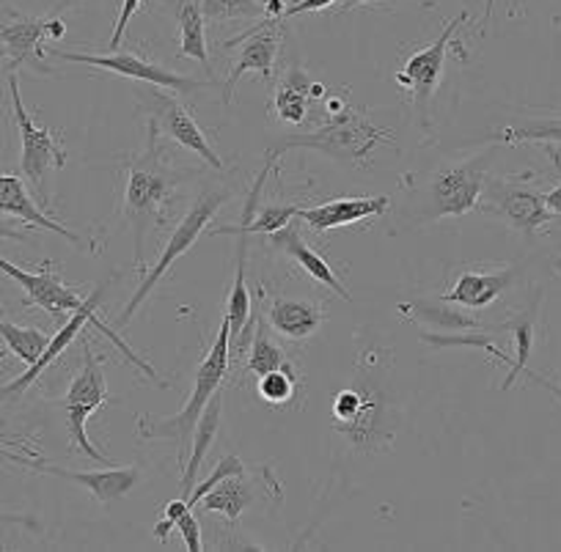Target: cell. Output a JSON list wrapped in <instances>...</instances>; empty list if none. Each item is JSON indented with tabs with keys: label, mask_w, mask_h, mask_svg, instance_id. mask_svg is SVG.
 Returning <instances> with one entry per match:
<instances>
[{
	"label": "cell",
	"mask_w": 561,
	"mask_h": 552,
	"mask_svg": "<svg viewBox=\"0 0 561 552\" xmlns=\"http://www.w3.org/2000/svg\"><path fill=\"white\" fill-rule=\"evenodd\" d=\"M259 3H264V0H259Z\"/></svg>",
	"instance_id": "42"
},
{
	"label": "cell",
	"mask_w": 561,
	"mask_h": 552,
	"mask_svg": "<svg viewBox=\"0 0 561 552\" xmlns=\"http://www.w3.org/2000/svg\"><path fill=\"white\" fill-rule=\"evenodd\" d=\"M333 3H336V0H298V3L287 7V12H284V20L298 18V14H306V12H322V9L333 7Z\"/></svg>",
	"instance_id": "38"
},
{
	"label": "cell",
	"mask_w": 561,
	"mask_h": 552,
	"mask_svg": "<svg viewBox=\"0 0 561 552\" xmlns=\"http://www.w3.org/2000/svg\"><path fill=\"white\" fill-rule=\"evenodd\" d=\"M245 473V464H242V459L240 457H224L220 459L218 464H215V470L213 473L207 475V479L202 481V484L196 486V490L191 492V497H187V503H191V506H198V503L204 501V495H209V492L215 490V486L220 484V481H226V479H231V475H242Z\"/></svg>",
	"instance_id": "32"
},
{
	"label": "cell",
	"mask_w": 561,
	"mask_h": 552,
	"mask_svg": "<svg viewBox=\"0 0 561 552\" xmlns=\"http://www.w3.org/2000/svg\"><path fill=\"white\" fill-rule=\"evenodd\" d=\"M490 154L471 157L460 165L440 168L430 184L433 196V218H462L482 204L484 182H488Z\"/></svg>",
	"instance_id": "8"
},
{
	"label": "cell",
	"mask_w": 561,
	"mask_h": 552,
	"mask_svg": "<svg viewBox=\"0 0 561 552\" xmlns=\"http://www.w3.org/2000/svg\"><path fill=\"white\" fill-rule=\"evenodd\" d=\"M176 23H180V58H193L209 69L207 31H204V3L202 0H176Z\"/></svg>",
	"instance_id": "23"
},
{
	"label": "cell",
	"mask_w": 561,
	"mask_h": 552,
	"mask_svg": "<svg viewBox=\"0 0 561 552\" xmlns=\"http://www.w3.org/2000/svg\"><path fill=\"white\" fill-rule=\"evenodd\" d=\"M402 313L413 317V322L430 324L435 330H444V333H451V330H479V322L468 313H462L460 308H449L446 300H415V302H402Z\"/></svg>",
	"instance_id": "25"
},
{
	"label": "cell",
	"mask_w": 561,
	"mask_h": 552,
	"mask_svg": "<svg viewBox=\"0 0 561 552\" xmlns=\"http://www.w3.org/2000/svg\"><path fill=\"white\" fill-rule=\"evenodd\" d=\"M393 140L388 129L371 124L369 116L350 107L347 102H328V122L304 135H284L267 149L270 160H280L289 149H314L339 162H360L380 143Z\"/></svg>",
	"instance_id": "3"
},
{
	"label": "cell",
	"mask_w": 561,
	"mask_h": 552,
	"mask_svg": "<svg viewBox=\"0 0 561 552\" xmlns=\"http://www.w3.org/2000/svg\"><path fill=\"white\" fill-rule=\"evenodd\" d=\"M311 100H314V83H311L304 69L293 67L287 78L280 80L278 91H275V116L284 124H300L306 118Z\"/></svg>",
	"instance_id": "24"
},
{
	"label": "cell",
	"mask_w": 561,
	"mask_h": 552,
	"mask_svg": "<svg viewBox=\"0 0 561 552\" xmlns=\"http://www.w3.org/2000/svg\"><path fill=\"white\" fill-rule=\"evenodd\" d=\"M50 53L53 58H58V61L85 64V67L105 69V72L124 74V78L129 80H140V83L158 85V89H169L171 94H187V91H196L207 85L196 78H185V74L171 72V69L160 67L158 61H149V58L140 56V53L122 50V47L107 53V56H91V53H67V50H50Z\"/></svg>",
	"instance_id": "9"
},
{
	"label": "cell",
	"mask_w": 561,
	"mask_h": 552,
	"mask_svg": "<svg viewBox=\"0 0 561 552\" xmlns=\"http://www.w3.org/2000/svg\"><path fill=\"white\" fill-rule=\"evenodd\" d=\"M231 363V324L224 313L218 335H215L213 346H209L207 357L202 366L196 368V388H193L191 399L185 407L171 418H158V415H138V435L144 440H171L176 442V464L185 470L187 453L193 448V432H196L198 418L207 410L209 399L220 391L226 375H229Z\"/></svg>",
	"instance_id": "1"
},
{
	"label": "cell",
	"mask_w": 561,
	"mask_h": 552,
	"mask_svg": "<svg viewBox=\"0 0 561 552\" xmlns=\"http://www.w3.org/2000/svg\"><path fill=\"white\" fill-rule=\"evenodd\" d=\"M300 382H304V377H300L298 366L289 360L287 366L275 368V371H270V375L256 377V393L262 402L275 404V407H278V404L293 402L295 393L300 391Z\"/></svg>",
	"instance_id": "28"
},
{
	"label": "cell",
	"mask_w": 561,
	"mask_h": 552,
	"mask_svg": "<svg viewBox=\"0 0 561 552\" xmlns=\"http://www.w3.org/2000/svg\"><path fill=\"white\" fill-rule=\"evenodd\" d=\"M550 391H553V393H559V391H556V388H550ZM559 396H561V393H559Z\"/></svg>",
	"instance_id": "41"
},
{
	"label": "cell",
	"mask_w": 561,
	"mask_h": 552,
	"mask_svg": "<svg viewBox=\"0 0 561 552\" xmlns=\"http://www.w3.org/2000/svg\"><path fill=\"white\" fill-rule=\"evenodd\" d=\"M259 479H262V470H259L256 479H248V473H242V475H231V479L220 481L209 495H204L202 508L204 511L226 514V517L237 525L240 522L242 511H248L256 501H267V497L270 501H280V497L273 495V492H270V495L264 492V490H280L278 481L273 479V473L264 479V484Z\"/></svg>",
	"instance_id": "16"
},
{
	"label": "cell",
	"mask_w": 561,
	"mask_h": 552,
	"mask_svg": "<svg viewBox=\"0 0 561 552\" xmlns=\"http://www.w3.org/2000/svg\"><path fill=\"white\" fill-rule=\"evenodd\" d=\"M510 324L512 330H515V341H517V360H515V368H512V377H517L526 368V360L528 355H531V341H534V308L528 313H523V317L512 319Z\"/></svg>",
	"instance_id": "34"
},
{
	"label": "cell",
	"mask_w": 561,
	"mask_h": 552,
	"mask_svg": "<svg viewBox=\"0 0 561 552\" xmlns=\"http://www.w3.org/2000/svg\"><path fill=\"white\" fill-rule=\"evenodd\" d=\"M517 267H504L495 269V273H462L457 278L455 289L446 291L440 300H446L449 306H462V308H488L515 284Z\"/></svg>",
	"instance_id": "20"
},
{
	"label": "cell",
	"mask_w": 561,
	"mask_h": 552,
	"mask_svg": "<svg viewBox=\"0 0 561 552\" xmlns=\"http://www.w3.org/2000/svg\"><path fill=\"white\" fill-rule=\"evenodd\" d=\"M0 269L25 291L28 302H34L36 308L47 311L50 317H64V313H78L89 306L91 295L83 297L72 289L69 284H64L61 278L53 269V262L42 264L36 273H28V269L18 267L9 258H0Z\"/></svg>",
	"instance_id": "13"
},
{
	"label": "cell",
	"mask_w": 561,
	"mask_h": 552,
	"mask_svg": "<svg viewBox=\"0 0 561 552\" xmlns=\"http://www.w3.org/2000/svg\"><path fill=\"white\" fill-rule=\"evenodd\" d=\"M220 407H224V396H220V391H218L213 399H209L207 410L202 413L196 432H193L191 457H187L185 470H182V484H180L182 497H191V492L196 490V475H198V470H202L204 459H207L209 448H213L215 435H218Z\"/></svg>",
	"instance_id": "22"
},
{
	"label": "cell",
	"mask_w": 561,
	"mask_h": 552,
	"mask_svg": "<svg viewBox=\"0 0 561 552\" xmlns=\"http://www.w3.org/2000/svg\"><path fill=\"white\" fill-rule=\"evenodd\" d=\"M325 311L317 302L300 297H273L267 306V324L289 341H306L320 330Z\"/></svg>",
	"instance_id": "19"
},
{
	"label": "cell",
	"mask_w": 561,
	"mask_h": 552,
	"mask_svg": "<svg viewBox=\"0 0 561 552\" xmlns=\"http://www.w3.org/2000/svg\"><path fill=\"white\" fill-rule=\"evenodd\" d=\"M388 212V196L371 198H333V202L320 204L314 209H300L298 220H304L314 231H331L339 226L360 223V220L380 218Z\"/></svg>",
	"instance_id": "18"
},
{
	"label": "cell",
	"mask_w": 561,
	"mask_h": 552,
	"mask_svg": "<svg viewBox=\"0 0 561 552\" xmlns=\"http://www.w3.org/2000/svg\"><path fill=\"white\" fill-rule=\"evenodd\" d=\"M226 198H229V193H226V191H218V187H207V191H204L202 196L193 202V207L187 209L185 218L180 220V226L174 229V234L169 237V245H165V251L160 253L158 264H152V267H149V273L144 275L140 286L135 289V295L129 297L127 308H124L122 317H118V322H116L118 327H124V324H127L129 319L135 317V311H138V308L147 302V297L152 295L154 286H158L160 280L165 278V273L174 267L176 258H182L187 251H191L193 245H196L198 237L207 231V226L213 223V218L218 215V209L226 204Z\"/></svg>",
	"instance_id": "4"
},
{
	"label": "cell",
	"mask_w": 561,
	"mask_h": 552,
	"mask_svg": "<svg viewBox=\"0 0 561 552\" xmlns=\"http://www.w3.org/2000/svg\"><path fill=\"white\" fill-rule=\"evenodd\" d=\"M105 404H107L105 371H102V363L96 360L94 349H91V341L83 338V368H80L78 377H75L72 386H69L67 396H64V413H67V432L75 451L85 453V457L102 464H105L107 459L91 446L89 435H85V421H89L96 410L105 407Z\"/></svg>",
	"instance_id": "6"
},
{
	"label": "cell",
	"mask_w": 561,
	"mask_h": 552,
	"mask_svg": "<svg viewBox=\"0 0 561 552\" xmlns=\"http://www.w3.org/2000/svg\"><path fill=\"white\" fill-rule=\"evenodd\" d=\"M545 204H548V209L553 212V218H556V215L561 218V184L556 187V191H550L548 196H545Z\"/></svg>",
	"instance_id": "39"
},
{
	"label": "cell",
	"mask_w": 561,
	"mask_h": 552,
	"mask_svg": "<svg viewBox=\"0 0 561 552\" xmlns=\"http://www.w3.org/2000/svg\"><path fill=\"white\" fill-rule=\"evenodd\" d=\"M468 20V12H460L455 20L446 23V28L440 31L438 39L430 47L419 50L415 56H410L404 61L402 72H397V83L404 85L410 91V102L415 107V116L424 129H430V105H433V96L438 91L440 78H444L446 67V53H449L451 36Z\"/></svg>",
	"instance_id": "7"
},
{
	"label": "cell",
	"mask_w": 561,
	"mask_h": 552,
	"mask_svg": "<svg viewBox=\"0 0 561 552\" xmlns=\"http://www.w3.org/2000/svg\"><path fill=\"white\" fill-rule=\"evenodd\" d=\"M176 528H180L182 539H185V544H187V550H193V552H202V550H204L202 528H198V519H196V514H193V511H187L185 517H182L180 522H176Z\"/></svg>",
	"instance_id": "36"
},
{
	"label": "cell",
	"mask_w": 561,
	"mask_h": 552,
	"mask_svg": "<svg viewBox=\"0 0 561 552\" xmlns=\"http://www.w3.org/2000/svg\"><path fill=\"white\" fill-rule=\"evenodd\" d=\"M484 212L495 215L504 223H510L512 229L523 231V234H534V231L542 229L545 223L553 220V212L545 204V196H539L537 187L526 182H504L488 184V191L482 193Z\"/></svg>",
	"instance_id": "10"
},
{
	"label": "cell",
	"mask_w": 561,
	"mask_h": 552,
	"mask_svg": "<svg viewBox=\"0 0 561 552\" xmlns=\"http://www.w3.org/2000/svg\"><path fill=\"white\" fill-rule=\"evenodd\" d=\"M280 23H284V20L264 18L262 23H256L251 31H245V34L237 36V39H231L229 45H226V47L240 45V53L231 58L229 78H226L224 83V102H231L234 85L240 83L242 74L253 72L264 80L273 78L275 56H278L280 39H284V34H280Z\"/></svg>",
	"instance_id": "11"
},
{
	"label": "cell",
	"mask_w": 561,
	"mask_h": 552,
	"mask_svg": "<svg viewBox=\"0 0 561 552\" xmlns=\"http://www.w3.org/2000/svg\"><path fill=\"white\" fill-rule=\"evenodd\" d=\"M0 209H3V215H9V218L23 220L25 226H34V229L53 231V234L64 237V240L75 248H80V242H83L75 231H69L67 226L42 212V207H36V202L31 198L23 179L14 176V173H3V176H0Z\"/></svg>",
	"instance_id": "17"
},
{
	"label": "cell",
	"mask_w": 561,
	"mask_h": 552,
	"mask_svg": "<svg viewBox=\"0 0 561 552\" xmlns=\"http://www.w3.org/2000/svg\"><path fill=\"white\" fill-rule=\"evenodd\" d=\"M366 396H369V388L358 386V388H344V391L336 393L333 399V415H336V429L339 426H347L353 424L355 418L360 415L364 410Z\"/></svg>",
	"instance_id": "33"
},
{
	"label": "cell",
	"mask_w": 561,
	"mask_h": 552,
	"mask_svg": "<svg viewBox=\"0 0 561 552\" xmlns=\"http://www.w3.org/2000/svg\"><path fill=\"white\" fill-rule=\"evenodd\" d=\"M138 7H140V0H124V3H122V12H118L116 28H113V36H111V47H113V50H118V45H122L124 31H127L129 20H133V14L138 12Z\"/></svg>",
	"instance_id": "37"
},
{
	"label": "cell",
	"mask_w": 561,
	"mask_h": 552,
	"mask_svg": "<svg viewBox=\"0 0 561 552\" xmlns=\"http://www.w3.org/2000/svg\"><path fill=\"white\" fill-rule=\"evenodd\" d=\"M147 111H149V124L158 127L160 135L165 138L176 140L182 149H187L191 154L202 157L207 165H213L215 171L224 168V160L215 154L213 143L207 140L204 129L198 127V122L193 118V113L176 100L174 94H163V91H152L147 100Z\"/></svg>",
	"instance_id": "12"
},
{
	"label": "cell",
	"mask_w": 561,
	"mask_h": 552,
	"mask_svg": "<svg viewBox=\"0 0 561 552\" xmlns=\"http://www.w3.org/2000/svg\"><path fill=\"white\" fill-rule=\"evenodd\" d=\"M9 96H12V111L18 133L23 138V154H20V171L28 179V184L42 198V207H50V191H47V176L50 171H61L67 165V149L61 143V133L39 127L23 105L20 96L18 72L9 74Z\"/></svg>",
	"instance_id": "5"
},
{
	"label": "cell",
	"mask_w": 561,
	"mask_h": 552,
	"mask_svg": "<svg viewBox=\"0 0 561 552\" xmlns=\"http://www.w3.org/2000/svg\"><path fill=\"white\" fill-rule=\"evenodd\" d=\"M245 256H248V234L237 237V278L234 286H231L229 306H226V319L231 324V338L242 333V327L248 324L253 313V300L251 291L245 286Z\"/></svg>",
	"instance_id": "26"
},
{
	"label": "cell",
	"mask_w": 561,
	"mask_h": 552,
	"mask_svg": "<svg viewBox=\"0 0 561 552\" xmlns=\"http://www.w3.org/2000/svg\"><path fill=\"white\" fill-rule=\"evenodd\" d=\"M14 462L23 464V468L34 470V473H45V475H56V479L72 481V484L85 486L102 506H111L116 503L118 497L129 495L135 490V484L140 481V468L138 464H127V468H107V470H67V468H56V464L47 462H36V459L20 457L14 453Z\"/></svg>",
	"instance_id": "14"
},
{
	"label": "cell",
	"mask_w": 561,
	"mask_h": 552,
	"mask_svg": "<svg viewBox=\"0 0 561 552\" xmlns=\"http://www.w3.org/2000/svg\"><path fill=\"white\" fill-rule=\"evenodd\" d=\"M501 143H539V140H553L561 143V118L559 122H534L523 127H506L504 133L495 135Z\"/></svg>",
	"instance_id": "31"
},
{
	"label": "cell",
	"mask_w": 561,
	"mask_h": 552,
	"mask_svg": "<svg viewBox=\"0 0 561 552\" xmlns=\"http://www.w3.org/2000/svg\"><path fill=\"white\" fill-rule=\"evenodd\" d=\"M182 182V173L174 171L160 154V133L154 124H149L147 151L138 160L129 162L127 171V193H124V218L129 220L135 231V264H144V240H147L149 223H158L165 215L171 198L176 196V187Z\"/></svg>",
	"instance_id": "2"
},
{
	"label": "cell",
	"mask_w": 561,
	"mask_h": 552,
	"mask_svg": "<svg viewBox=\"0 0 561 552\" xmlns=\"http://www.w3.org/2000/svg\"><path fill=\"white\" fill-rule=\"evenodd\" d=\"M204 18L209 23H231V20H262L264 7L259 0H202Z\"/></svg>",
	"instance_id": "30"
},
{
	"label": "cell",
	"mask_w": 561,
	"mask_h": 552,
	"mask_svg": "<svg viewBox=\"0 0 561 552\" xmlns=\"http://www.w3.org/2000/svg\"><path fill=\"white\" fill-rule=\"evenodd\" d=\"M0 335H3V344H7V349L12 352L18 360H23L25 366H34V363H39V357L45 355L47 346H50V341H53L45 330L20 327V324L9 322V319H3V322H0Z\"/></svg>",
	"instance_id": "27"
},
{
	"label": "cell",
	"mask_w": 561,
	"mask_h": 552,
	"mask_svg": "<svg viewBox=\"0 0 561 552\" xmlns=\"http://www.w3.org/2000/svg\"><path fill=\"white\" fill-rule=\"evenodd\" d=\"M267 240H270V245L278 248L280 253H287V256L293 258L300 269H306V273H309L317 284L328 286V289H331L333 295L342 297V300H353L347 291V286H344L342 280H339V275L331 269V264H328L320 253L311 251V248L306 245L304 237H300V231L295 229V226H287V229L275 231V234H270Z\"/></svg>",
	"instance_id": "21"
},
{
	"label": "cell",
	"mask_w": 561,
	"mask_h": 552,
	"mask_svg": "<svg viewBox=\"0 0 561 552\" xmlns=\"http://www.w3.org/2000/svg\"><path fill=\"white\" fill-rule=\"evenodd\" d=\"M493 9H495V0H488V3H484V14H482V23H479V28H488L490 25V18H493Z\"/></svg>",
	"instance_id": "40"
},
{
	"label": "cell",
	"mask_w": 561,
	"mask_h": 552,
	"mask_svg": "<svg viewBox=\"0 0 561 552\" xmlns=\"http://www.w3.org/2000/svg\"><path fill=\"white\" fill-rule=\"evenodd\" d=\"M287 363L289 360H287V355H284V349H280L273 338H270L267 324L259 319L256 335H253V344H251V349H248V357H245V368L251 371L253 377H262V375H270V371H275V368L287 366Z\"/></svg>",
	"instance_id": "29"
},
{
	"label": "cell",
	"mask_w": 561,
	"mask_h": 552,
	"mask_svg": "<svg viewBox=\"0 0 561 552\" xmlns=\"http://www.w3.org/2000/svg\"><path fill=\"white\" fill-rule=\"evenodd\" d=\"M187 511H193V506L191 503H187V497H180V501H171L169 506H165V514H163V519H160L158 525H154V536H158V541H169V536H171V530L176 528V522H180L182 517H185Z\"/></svg>",
	"instance_id": "35"
},
{
	"label": "cell",
	"mask_w": 561,
	"mask_h": 552,
	"mask_svg": "<svg viewBox=\"0 0 561 552\" xmlns=\"http://www.w3.org/2000/svg\"><path fill=\"white\" fill-rule=\"evenodd\" d=\"M72 7V0H64L61 7L47 18H7L3 23V56H7V69H14L28 58L42 56V45L45 42H56L64 36L61 14L64 9Z\"/></svg>",
	"instance_id": "15"
}]
</instances>
